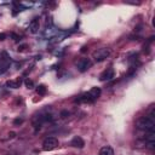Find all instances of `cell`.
<instances>
[{"label": "cell", "mask_w": 155, "mask_h": 155, "mask_svg": "<svg viewBox=\"0 0 155 155\" xmlns=\"http://www.w3.org/2000/svg\"><path fill=\"white\" fill-rule=\"evenodd\" d=\"M110 53H111L110 48H108V47H102V48H99V50H97V51L93 52V59H94V62H97V63L103 62L104 59H107V58L110 56Z\"/></svg>", "instance_id": "cell-2"}, {"label": "cell", "mask_w": 155, "mask_h": 155, "mask_svg": "<svg viewBox=\"0 0 155 155\" xmlns=\"http://www.w3.org/2000/svg\"><path fill=\"white\" fill-rule=\"evenodd\" d=\"M11 36H12V38H13V40H18V39H19V38H18V36H17V35H16V34H13V33H12V34H11Z\"/></svg>", "instance_id": "cell-18"}, {"label": "cell", "mask_w": 155, "mask_h": 155, "mask_svg": "<svg viewBox=\"0 0 155 155\" xmlns=\"http://www.w3.org/2000/svg\"><path fill=\"white\" fill-rule=\"evenodd\" d=\"M94 99L91 97V94L90 93H84V94H81L78 99H76V102H87V103H92Z\"/></svg>", "instance_id": "cell-9"}, {"label": "cell", "mask_w": 155, "mask_h": 155, "mask_svg": "<svg viewBox=\"0 0 155 155\" xmlns=\"http://www.w3.org/2000/svg\"><path fill=\"white\" fill-rule=\"evenodd\" d=\"M10 65V58L5 56V58H0V74H4Z\"/></svg>", "instance_id": "cell-6"}, {"label": "cell", "mask_w": 155, "mask_h": 155, "mask_svg": "<svg viewBox=\"0 0 155 155\" xmlns=\"http://www.w3.org/2000/svg\"><path fill=\"white\" fill-rule=\"evenodd\" d=\"M91 65H92V62H91L88 58H81V59L76 63V67H78L79 71H81V73H85L86 70H88V69L91 68Z\"/></svg>", "instance_id": "cell-4"}, {"label": "cell", "mask_w": 155, "mask_h": 155, "mask_svg": "<svg viewBox=\"0 0 155 155\" xmlns=\"http://www.w3.org/2000/svg\"><path fill=\"white\" fill-rule=\"evenodd\" d=\"M73 147H75V148H84L85 147V142H84V139L81 138V137H74L73 139H71V143H70Z\"/></svg>", "instance_id": "cell-8"}, {"label": "cell", "mask_w": 155, "mask_h": 155, "mask_svg": "<svg viewBox=\"0 0 155 155\" xmlns=\"http://www.w3.org/2000/svg\"><path fill=\"white\" fill-rule=\"evenodd\" d=\"M25 86H27L28 88H31V87L34 86V84H33L31 80H25Z\"/></svg>", "instance_id": "cell-14"}, {"label": "cell", "mask_w": 155, "mask_h": 155, "mask_svg": "<svg viewBox=\"0 0 155 155\" xmlns=\"http://www.w3.org/2000/svg\"><path fill=\"white\" fill-rule=\"evenodd\" d=\"M99 155H114V150H113L111 147L105 145V147L101 148V150H99Z\"/></svg>", "instance_id": "cell-10"}, {"label": "cell", "mask_w": 155, "mask_h": 155, "mask_svg": "<svg viewBox=\"0 0 155 155\" xmlns=\"http://www.w3.org/2000/svg\"><path fill=\"white\" fill-rule=\"evenodd\" d=\"M25 47H27V45H22L21 47H18V51H23V50H24Z\"/></svg>", "instance_id": "cell-19"}, {"label": "cell", "mask_w": 155, "mask_h": 155, "mask_svg": "<svg viewBox=\"0 0 155 155\" xmlns=\"http://www.w3.org/2000/svg\"><path fill=\"white\" fill-rule=\"evenodd\" d=\"M136 127L138 130L145 131V132H154V127H155V120L153 116L148 115V116H142L136 121Z\"/></svg>", "instance_id": "cell-1"}, {"label": "cell", "mask_w": 155, "mask_h": 155, "mask_svg": "<svg viewBox=\"0 0 155 155\" xmlns=\"http://www.w3.org/2000/svg\"><path fill=\"white\" fill-rule=\"evenodd\" d=\"M88 93L91 94V97H92L93 99H97V98L101 96V88H99V87H92Z\"/></svg>", "instance_id": "cell-12"}, {"label": "cell", "mask_w": 155, "mask_h": 155, "mask_svg": "<svg viewBox=\"0 0 155 155\" xmlns=\"http://www.w3.org/2000/svg\"><path fill=\"white\" fill-rule=\"evenodd\" d=\"M58 147V139L54 138V137H47L44 143H42V149L45 151H50V150H53Z\"/></svg>", "instance_id": "cell-3"}, {"label": "cell", "mask_w": 155, "mask_h": 155, "mask_svg": "<svg viewBox=\"0 0 155 155\" xmlns=\"http://www.w3.org/2000/svg\"><path fill=\"white\" fill-rule=\"evenodd\" d=\"M39 27H40V22H39V18H34L31 19V22L29 23V30L30 33L35 34L39 31Z\"/></svg>", "instance_id": "cell-7"}, {"label": "cell", "mask_w": 155, "mask_h": 155, "mask_svg": "<svg viewBox=\"0 0 155 155\" xmlns=\"http://www.w3.org/2000/svg\"><path fill=\"white\" fill-rule=\"evenodd\" d=\"M36 92H38L39 94H41V96H42V94H45V93H46V87H45L44 85H39V86H38V88H36Z\"/></svg>", "instance_id": "cell-13"}, {"label": "cell", "mask_w": 155, "mask_h": 155, "mask_svg": "<svg viewBox=\"0 0 155 155\" xmlns=\"http://www.w3.org/2000/svg\"><path fill=\"white\" fill-rule=\"evenodd\" d=\"M68 115H69V111H68V110H63V111H61V117L64 119V117H67Z\"/></svg>", "instance_id": "cell-15"}, {"label": "cell", "mask_w": 155, "mask_h": 155, "mask_svg": "<svg viewBox=\"0 0 155 155\" xmlns=\"http://www.w3.org/2000/svg\"><path fill=\"white\" fill-rule=\"evenodd\" d=\"M114 76H115L114 69H113V68H109V69L104 70V71L99 75V80H101V81H109V80H111Z\"/></svg>", "instance_id": "cell-5"}, {"label": "cell", "mask_w": 155, "mask_h": 155, "mask_svg": "<svg viewBox=\"0 0 155 155\" xmlns=\"http://www.w3.org/2000/svg\"><path fill=\"white\" fill-rule=\"evenodd\" d=\"M21 84H22L21 79H17V80H10V81H7L6 82V86L7 87H11V88H18L21 86Z\"/></svg>", "instance_id": "cell-11"}, {"label": "cell", "mask_w": 155, "mask_h": 155, "mask_svg": "<svg viewBox=\"0 0 155 155\" xmlns=\"http://www.w3.org/2000/svg\"><path fill=\"white\" fill-rule=\"evenodd\" d=\"M5 39H6V35H5L4 33H1V34H0V40L2 41V40H5Z\"/></svg>", "instance_id": "cell-17"}, {"label": "cell", "mask_w": 155, "mask_h": 155, "mask_svg": "<svg viewBox=\"0 0 155 155\" xmlns=\"http://www.w3.org/2000/svg\"><path fill=\"white\" fill-rule=\"evenodd\" d=\"M22 121H23L22 119H16V120L13 121V124H15V125H18V124H22Z\"/></svg>", "instance_id": "cell-16"}]
</instances>
